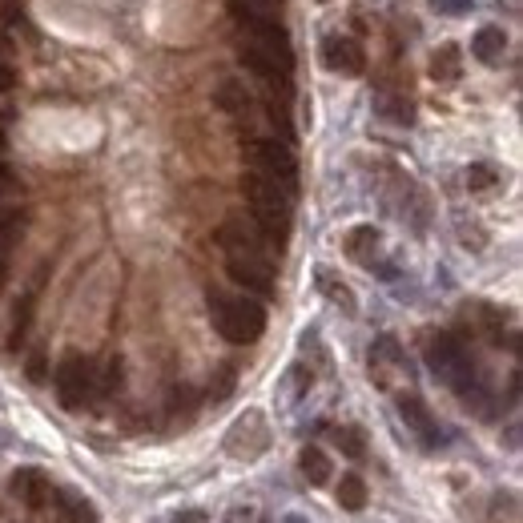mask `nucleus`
I'll return each instance as SVG.
<instances>
[{
	"label": "nucleus",
	"mask_w": 523,
	"mask_h": 523,
	"mask_svg": "<svg viewBox=\"0 0 523 523\" xmlns=\"http://www.w3.org/2000/svg\"><path fill=\"white\" fill-rule=\"evenodd\" d=\"M463 73V48L455 40H447V45H439L435 53H431V80H439V85H455Z\"/></svg>",
	"instance_id": "nucleus-19"
},
{
	"label": "nucleus",
	"mask_w": 523,
	"mask_h": 523,
	"mask_svg": "<svg viewBox=\"0 0 523 523\" xmlns=\"http://www.w3.org/2000/svg\"><path fill=\"white\" fill-rule=\"evenodd\" d=\"M0 149H5V129H0Z\"/></svg>",
	"instance_id": "nucleus-40"
},
{
	"label": "nucleus",
	"mask_w": 523,
	"mask_h": 523,
	"mask_svg": "<svg viewBox=\"0 0 523 523\" xmlns=\"http://www.w3.org/2000/svg\"><path fill=\"white\" fill-rule=\"evenodd\" d=\"M471 53L483 65H499L503 57H507V33H503L499 25H483L475 37H471Z\"/></svg>",
	"instance_id": "nucleus-17"
},
{
	"label": "nucleus",
	"mask_w": 523,
	"mask_h": 523,
	"mask_svg": "<svg viewBox=\"0 0 523 523\" xmlns=\"http://www.w3.org/2000/svg\"><path fill=\"white\" fill-rule=\"evenodd\" d=\"M507 447H511V451H519V427H511V431H507Z\"/></svg>",
	"instance_id": "nucleus-35"
},
{
	"label": "nucleus",
	"mask_w": 523,
	"mask_h": 523,
	"mask_svg": "<svg viewBox=\"0 0 523 523\" xmlns=\"http://www.w3.org/2000/svg\"><path fill=\"white\" fill-rule=\"evenodd\" d=\"M48 519H53V523H101L97 503L85 499L73 487H57L53 507H48Z\"/></svg>",
	"instance_id": "nucleus-13"
},
{
	"label": "nucleus",
	"mask_w": 523,
	"mask_h": 523,
	"mask_svg": "<svg viewBox=\"0 0 523 523\" xmlns=\"http://www.w3.org/2000/svg\"><path fill=\"white\" fill-rule=\"evenodd\" d=\"M165 415L186 427V422L197 415V390L186 387V382H181V387H174V390H169V402H165Z\"/></svg>",
	"instance_id": "nucleus-22"
},
{
	"label": "nucleus",
	"mask_w": 523,
	"mask_h": 523,
	"mask_svg": "<svg viewBox=\"0 0 523 523\" xmlns=\"http://www.w3.org/2000/svg\"><path fill=\"white\" fill-rule=\"evenodd\" d=\"M318 5H330V0H318Z\"/></svg>",
	"instance_id": "nucleus-41"
},
{
	"label": "nucleus",
	"mask_w": 523,
	"mask_h": 523,
	"mask_svg": "<svg viewBox=\"0 0 523 523\" xmlns=\"http://www.w3.org/2000/svg\"><path fill=\"white\" fill-rule=\"evenodd\" d=\"M13 85H16V69L8 60H0V93H8Z\"/></svg>",
	"instance_id": "nucleus-32"
},
{
	"label": "nucleus",
	"mask_w": 523,
	"mask_h": 523,
	"mask_svg": "<svg viewBox=\"0 0 523 523\" xmlns=\"http://www.w3.org/2000/svg\"><path fill=\"white\" fill-rule=\"evenodd\" d=\"M407 367V350L399 347V338L395 335H382L375 347H370V379L379 382L382 390L390 387V375H395V370H402Z\"/></svg>",
	"instance_id": "nucleus-14"
},
{
	"label": "nucleus",
	"mask_w": 523,
	"mask_h": 523,
	"mask_svg": "<svg viewBox=\"0 0 523 523\" xmlns=\"http://www.w3.org/2000/svg\"><path fill=\"white\" fill-rule=\"evenodd\" d=\"M499 186V169L487 165V161H475V165L467 169V189L471 194H487V189Z\"/></svg>",
	"instance_id": "nucleus-26"
},
{
	"label": "nucleus",
	"mask_w": 523,
	"mask_h": 523,
	"mask_svg": "<svg viewBox=\"0 0 523 523\" xmlns=\"http://www.w3.org/2000/svg\"><path fill=\"white\" fill-rule=\"evenodd\" d=\"M342 250H347L350 262H358V266L375 270V262H379V254H382V234H379V226H355V229H347V238H342Z\"/></svg>",
	"instance_id": "nucleus-15"
},
{
	"label": "nucleus",
	"mask_w": 523,
	"mask_h": 523,
	"mask_svg": "<svg viewBox=\"0 0 523 523\" xmlns=\"http://www.w3.org/2000/svg\"><path fill=\"white\" fill-rule=\"evenodd\" d=\"M246 5H258V8H278L282 0H246Z\"/></svg>",
	"instance_id": "nucleus-36"
},
{
	"label": "nucleus",
	"mask_w": 523,
	"mask_h": 523,
	"mask_svg": "<svg viewBox=\"0 0 523 523\" xmlns=\"http://www.w3.org/2000/svg\"><path fill=\"white\" fill-rule=\"evenodd\" d=\"M174 523H206V516H201V511H177Z\"/></svg>",
	"instance_id": "nucleus-34"
},
{
	"label": "nucleus",
	"mask_w": 523,
	"mask_h": 523,
	"mask_svg": "<svg viewBox=\"0 0 523 523\" xmlns=\"http://www.w3.org/2000/svg\"><path fill=\"white\" fill-rule=\"evenodd\" d=\"M121 379H125V367H121V358L113 355L105 362V370H97V395L93 399H109L121 390Z\"/></svg>",
	"instance_id": "nucleus-25"
},
{
	"label": "nucleus",
	"mask_w": 523,
	"mask_h": 523,
	"mask_svg": "<svg viewBox=\"0 0 523 523\" xmlns=\"http://www.w3.org/2000/svg\"><path fill=\"white\" fill-rule=\"evenodd\" d=\"M8 177H13V174H8V169H5V165H0V189H5V186H8Z\"/></svg>",
	"instance_id": "nucleus-38"
},
{
	"label": "nucleus",
	"mask_w": 523,
	"mask_h": 523,
	"mask_svg": "<svg viewBox=\"0 0 523 523\" xmlns=\"http://www.w3.org/2000/svg\"><path fill=\"white\" fill-rule=\"evenodd\" d=\"M234 379H238V367L234 362H226V367L218 370L214 375V382H209V402H221L229 395V390H234Z\"/></svg>",
	"instance_id": "nucleus-28"
},
{
	"label": "nucleus",
	"mask_w": 523,
	"mask_h": 523,
	"mask_svg": "<svg viewBox=\"0 0 523 523\" xmlns=\"http://www.w3.org/2000/svg\"><path fill=\"white\" fill-rule=\"evenodd\" d=\"M270 443H274V435H270V422L266 415H262L258 407H250L246 415H238L234 422H229L226 439H221V447H226L229 459L238 463H254L270 451Z\"/></svg>",
	"instance_id": "nucleus-6"
},
{
	"label": "nucleus",
	"mask_w": 523,
	"mask_h": 523,
	"mask_svg": "<svg viewBox=\"0 0 523 523\" xmlns=\"http://www.w3.org/2000/svg\"><path fill=\"white\" fill-rule=\"evenodd\" d=\"M367 499H370L367 479L355 475V471H347V475L338 479V503H342V511H362V507H367Z\"/></svg>",
	"instance_id": "nucleus-23"
},
{
	"label": "nucleus",
	"mask_w": 523,
	"mask_h": 523,
	"mask_svg": "<svg viewBox=\"0 0 523 523\" xmlns=\"http://www.w3.org/2000/svg\"><path fill=\"white\" fill-rule=\"evenodd\" d=\"M241 194H246V206H250V221L262 229V238L270 246L282 250L290 238V226H294V194L282 181L258 174V169H250L241 177Z\"/></svg>",
	"instance_id": "nucleus-2"
},
{
	"label": "nucleus",
	"mask_w": 523,
	"mask_h": 523,
	"mask_svg": "<svg viewBox=\"0 0 523 523\" xmlns=\"http://www.w3.org/2000/svg\"><path fill=\"white\" fill-rule=\"evenodd\" d=\"M28 379H33V382H45L48 379V355H45V347H37L33 355H28Z\"/></svg>",
	"instance_id": "nucleus-30"
},
{
	"label": "nucleus",
	"mask_w": 523,
	"mask_h": 523,
	"mask_svg": "<svg viewBox=\"0 0 523 523\" xmlns=\"http://www.w3.org/2000/svg\"><path fill=\"white\" fill-rule=\"evenodd\" d=\"M322 65H326L330 73L358 77V73H367V48H362L355 37L330 33L326 40H322Z\"/></svg>",
	"instance_id": "nucleus-10"
},
{
	"label": "nucleus",
	"mask_w": 523,
	"mask_h": 523,
	"mask_svg": "<svg viewBox=\"0 0 523 523\" xmlns=\"http://www.w3.org/2000/svg\"><path fill=\"white\" fill-rule=\"evenodd\" d=\"M290 382H294V399H302L310 387H315V370L298 362V367H290Z\"/></svg>",
	"instance_id": "nucleus-29"
},
{
	"label": "nucleus",
	"mask_w": 523,
	"mask_h": 523,
	"mask_svg": "<svg viewBox=\"0 0 523 523\" xmlns=\"http://www.w3.org/2000/svg\"><path fill=\"white\" fill-rule=\"evenodd\" d=\"M246 157H250V165H254L258 174L282 181L290 194L298 189V161H294V154H290L286 141H278V137H254V141H246Z\"/></svg>",
	"instance_id": "nucleus-7"
},
{
	"label": "nucleus",
	"mask_w": 523,
	"mask_h": 523,
	"mask_svg": "<svg viewBox=\"0 0 523 523\" xmlns=\"http://www.w3.org/2000/svg\"><path fill=\"white\" fill-rule=\"evenodd\" d=\"M395 402H399V419L407 422V431H415L422 447H439V443H443V431H439V419L431 415L427 402H422V399L415 395V390L399 395Z\"/></svg>",
	"instance_id": "nucleus-11"
},
{
	"label": "nucleus",
	"mask_w": 523,
	"mask_h": 523,
	"mask_svg": "<svg viewBox=\"0 0 523 523\" xmlns=\"http://www.w3.org/2000/svg\"><path fill=\"white\" fill-rule=\"evenodd\" d=\"M226 254V274L238 282L246 294L254 298H274V250L250 246V250H221Z\"/></svg>",
	"instance_id": "nucleus-4"
},
{
	"label": "nucleus",
	"mask_w": 523,
	"mask_h": 523,
	"mask_svg": "<svg viewBox=\"0 0 523 523\" xmlns=\"http://www.w3.org/2000/svg\"><path fill=\"white\" fill-rule=\"evenodd\" d=\"M209 322L226 342L250 347L266 335V306L254 294H226V290H209Z\"/></svg>",
	"instance_id": "nucleus-3"
},
{
	"label": "nucleus",
	"mask_w": 523,
	"mask_h": 523,
	"mask_svg": "<svg viewBox=\"0 0 523 523\" xmlns=\"http://www.w3.org/2000/svg\"><path fill=\"white\" fill-rule=\"evenodd\" d=\"M226 523H254V507H229Z\"/></svg>",
	"instance_id": "nucleus-33"
},
{
	"label": "nucleus",
	"mask_w": 523,
	"mask_h": 523,
	"mask_svg": "<svg viewBox=\"0 0 523 523\" xmlns=\"http://www.w3.org/2000/svg\"><path fill=\"white\" fill-rule=\"evenodd\" d=\"M282 523H306V519H298V516H286V519H282Z\"/></svg>",
	"instance_id": "nucleus-39"
},
{
	"label": "nucleus",
	"mask_w": 523,
	"mask_h": 523,
	"mask_svg": "<svg viewBox=\"0 0 523 523\" xmlns=\"http://www.w3.org/2000/svg\"><path fill=\"white\" fill-rule=\"evenodd\" d=\"M379 113L390 117L395 125H415V109H411V101H402V97H382L379 101Z\"/></svg>",
	"instance_id": "nucleus-27"
},
{
	"label": "nucleus",
	"mask_w": 523,
	"mask_h": 523,
	"mask_svg": "<svg viewBox=\"0 0 523 523\" xmlns=\"http://www.w3.org/2000/svg\"><path fill=\"white\" fill-rule=\"evenodd\" d=\"M315 282H318V290H322V298L326 302H335V306L342 310V315H358V298H355V290L342 282L330 266H318L315 270Z\"/></svg>",
	"instance_id": "nucleus-16"
},
{
	"label": "nucleus",
	"mask_w": 523,
	"mask_h": 523,
	"mask_svg": "<svg viewBox=\"0 0 523 523\" xmlns=\"http://www.w3.org/2000/svg\"><path fill=\"white\" fill-rule=\"evenodd\" d=\"M422 362H427V370L443 387H451L459 399H467V407L475 402L483 411V382L475 375V362H471V350L463 347V338L447 335V330H427L422 335Z\"/></svg>",
	"instance_id": "nucleus-1"
},
{
	"label": "nucleus",
	"mask_w": 523,
	"mask_h": 523,
	"mask_svg": "<svg viewBox=\"0 0 523 523\" xmlns=\"http://www.w3.org/2000/svg\"><path fill=\"white\" fill-rule=\"evenodd\" d=\"M8 491H13V496L33 511V516L48 519V507H53V496H57V483L48 479L40 467H16L13 479H8Z\"/></svg>",
	"instance_id": "nucleus-8"
},
{
	"label": "nucleus",
	"mask_w": 523,
	"mask_h": 523,
	"mask_svg": "<svg viewBox=\"0 0 523 523\" xmlns=\"http://www.w3.org/2000/svg\"><path fill=\"white\" fill-rule=\"evenodd\" d=\"M25 221H28V214L20 206L0 209V294H5L8 274H13V250H16L20 234H25Z\"/></svg>",
	"instance_id": "nucleus-12"
},
{
	"label": "nucleus",
	"mask_w": 523,
	"mask_h": 523,
	"mask_svg": "<svg viewBox=\"0 0 523 523\" xmlns=\"http://www.w3.org/2000/svg\"><path fill=\"white\" fill-rule=\"evenodd\" d=\"M8 48H13V40H8L5 33H0V53H8Z\"/></svg>",
	"instance_id": "nucleus-37"
},
{
	"label": "nucleus",
	"mask_w": 523,
	"mask_h": 523,
	"mask_svg": "<svg viewBox=\"0 0 523 523\" xmlns=\"http://www.w3.org/2000/svg\"><path fill=\"white\" fill-rule=\"evenodd\" d=\"M330 439H335V447L347 459H362V455H367V435H362L358 427H335V431H330Z\"/></svg>",
	"instance_id": "nucleus-24"
},
{
	"label": "nucleus",
	"mask_w": 523,
	"mask_h": 523,
	"mask_svg": "<svg viewBox=\"0 0 523 523\" xmlns=\"http://www.w3.org/2000/svg\"><path fill=\"white\" fill-rule=\"evenodd\" d=\"M214 105L221 109V113H229V117L246 113V109H250V89L241 85V80H221V85L214 89Z\"/></svg>",
	"instance_id": "nucleus-21"
},
{
	"label": "nucleus",
	"mask_w": 523,
	"mask_h": 523,
	"mask_svg": "<svg viewBox=\"0 0 523 523\" xmlns=\"http://www.w3.org/2000/svg\"><path fill=\"white\" fill-rule=\"evenodd\" d=\"M298 471H302V479H306L310 487H326V483L335 479V463H330V455L322 447H302L298 451Z\"/></svg>",
	"instance_id": "nucleus-18"
},
{
	"label": "nucleus",
	"mask_w": 523,
	"mask_h": 523,
	"mask_svg": "<svg viewBox=\"0 0 523 523\" xmlns=\"http://www.w3.org/2000/svg\"><path fill=\"white\" fill-rule=\"evenodd\" d=\"M431 5H435V13L459 16V13H467V8H471V0H431Z\"/></svg>",
	"instance_id": "nucleus-31"
},
{
	"label": "nucleus",
	"mask_w": 523,
	"mask_h": 523,
	"mask_svg": "<svg viewBox=\"0 0 523 523\" xmlns=\"http://www.w3.org/2000/svg\"><path fill=\"white\" fill-rule=\"evenodd\" d=\"M238 60L250 69V73L266 77L270 85H282V89H286L290 73H294V57H282V53H274V48L258 45V40H246V45H241V53H238Z\"/></svg>",
	"instance_id": "nucleus-9"
},
{
	"label": "nucleus",
	"mask_w": 523,
	"mask_h": 523,
	"mask_svg": "<svg viewBox=\"0 0 523 523\" xmlns=\"http://www.w3.org/2000/svg\"><path fill=\"white\" fill-rule=\"evenodd\" d=\"M97 395V362L80 350H69L57 367V399L65 411H80L89 407Z\"/></svg>",
	"instance_id": "nucleus-5"
},
{
	"label": "nucleus",
	"mask_w": 523,
	"mask_h": 523,
	"mask_svg": "<svg viewBox=\"0 0 523 523\" xmlns=\"http://www.w3.org/2000/svg\"><path fill=\"white\" fill-rule=\"evenodd\" d=\"M37 294H40V278L28 286V294L16 302V310H13V330H8V347H20L25 342V335H28V322H33V306H37Z\"/></svg>",
	"instance_id": "nucleus-20"
}]
</instances>
